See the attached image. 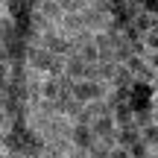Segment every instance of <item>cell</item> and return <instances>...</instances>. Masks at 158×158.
<instances>
[{"label": "cell", "mask_w": 158, "mask_h": 158, "mask_svg": "<svg viewBox=\"0 0 158 158\" xmlns=\"http://www.w3.org/2000/svg\"><path fill=\"white\" fill-rule=\"evenodd\" d=\"M82 23L85 29H91V32H100V29L108 27V18H111V3L108 0H97V3H88L82 12Z\"/></svg>", "instance_id": "obj_1"}, {"label": "cell", "mask_w": 158, "mask_h": 158, "mask_svg": "<svg viewBox=\"0 0 158 158\" xmlns=\"http://www.w3.org/2000/svg\"><path fill=\"white\" fill-rule=\"evenodd\" d=\"M108 85L100 82V79H73V85H70V97H76L79 102H91V100H100V97H106Z\"/></svg>", "instance_id": "obj_2"}, {"label": "cell", "mask_w": 158, "mask_h": 158, "mask_svg": "<svg viewBox=\"0 0 158 158\" xmlns=\"http://www.w3.org/2000/svg\"><path fill=\"white\" fill-rule=\"evenodd\" d=\"M68 141L73 143L76 152L88 155L91 143H94L97 138H94V132H91V123H70V135H68Z\"/></svg>", "instance_id": "obj_3"}, {"label": "cell", "mask_w": 158, "mask_h": 158, "mask_svg": "<svg viewBox=\"0 0 158 158\" xmlns=\"http://www.w3.org/2000/svg\"><path fill=\"white\" fill-rule=\"evenodd\" d=\"M114 117L111 114H100V117H91V132H94L97 141H106V143H114Z\"/></svg>", "instance_id": "obj_4"}, {"label": "cell", "mask_w": 158, "mask_h": 158, "mask_svg": "<svg viewBox=\"0 0 158 158\" xmlns=\"http://www.w3.org/2000/svg\"><path fill=\"white\" fill-rule=\"evenodd\" d=\"M123 64L129 68V73L135 76V79H141V82H155V68L143 62V56H135V53H132Z\"/></svg>", "instance_id": "obj_5"}, {"label": "cell", "mask_w": 158, "mask_h": 158, "mask_svg": "<svg viewBox=\"0 0 158 158\" xmlns=\"http://www.w3.org/2000/svg\"><path fill=\"white\" fill-rule=\"evenodd\" d=\"M56 29L62 35H76L79 29H85V23H82V15H79V12H62V15H59V21H56Z\"/></svg>", "instance_id": "obj_6"}, {"label": "cell", "mask_w": 158, "mask_h": 158, "mask_svg": "<svg viewBox=\"0 0 158 158\" xmlns=\"http://www.w3.org/2000/svg\"><path fill=\"white\" fill-rule=\"evenodd\" d=\"M135 82V76L129 73V68H126L123 62H117L114 64V73L111 79H108V88H123V91H129V85Z\"/></svg>", "instance_id": "obj_7"}, {"label": "cell", "mask_w": 158, "mask_h": 158, "mask_svg": "<svg viewBox=\"0 0 158 158\" xmlns=\"http://www.w3.org/2000/svg\"><path fill=\"white\" fill-rule=\"evenodd\" d=\"M132 27L138 29V32H147V29H155L158 21H155V12H147V9H138L135 15H132Z\"/></svg>", "instance_id": "obj_8"}, {"label": "cell", "mask_w": 158, "mask_h": 158, "mask_svg": "<svg viewBox=\"0 0 158 158\" xmlns=\"http://www.w3.org/2000/svg\"><path fill=\"white\" fill-rule=\"evenodd\" d=\"M85 64L88 62H82V59L76 56L73 50L64 56V76H70V79H82L85 76Z\"/></svg>", "instance_id": "obj_9"}, {"label": "cell", "mask_w": 158, "mask_h": 158, "mask_svg": "<svg viewBox=\"0 0 158 158\" xmlns=\"http://www.w3.org/2000/svg\"><path fill=\"white\" fill-rule=\"evenodd\" d=\"M32 9L38 12L41 18L53 21V23H56V21H59V15H62V6H59L56 0H35V6H32Z\"/></svg>", "instance_id": "obj_10"}, {"label": "cell", "mask_w": 158, "mask_h": 158, "mask_svg": "<svg viewBox=\"0 0 158 158\" xmlns=\"http://www.w3.org/2000/svg\"><path fill=\"white\" fill-rule=\"evenodd\" d=\"M132 123L141 129L147 123H155V108L152 106H141V108H132Z\"/></svg>", "instance_id": "obj_11"}, {"label": "cell", "mask_w": 158, "mask_h": 158, "mask_svg": "<svg viewBox=\"0 0 158 158\" xmlns=\"http://www.w3.org/2000/svg\"><path fill=\"white\" fill-rule=\"evenodd\" d=\"M126 152H129V158H147V155H152L155 149L149 147V143H143L141 138H138V141H132L129 147H126Z\"/></svg>", "instance_id": "obj_12"}, {"label": "cell", "mask_w": 158, "mask_h": 158, "mask_svg": "<svg viewBox=\"0 0 158 158\" xmlns=\"http://www.w3.org/2000/svg\"><path fill=\"white\" fill-rule=\"evenodd\" d=\"M129 56H132V44L123 38V35H120V38L114 41V53H111V59H114V62H126Z\"/></svg>", "instance_id": "obj_13"}, {"label": "cell", "mask_w": 158, "mask_h": 158, "mask_svg": "<svg viewBox=\"0 0 158 158\" xmlns=\"http://www.w3.org/2000/svg\"><path fill=\"white\" fill-rule=\"evenodd\" d=\"M138 132H141V141H143V143H149L152 149H158V126H155V123L141 126Z\"/></svg>", "instance_id": "obj_14"}, {"label": "cell", "mask_w": 158, "mask_h": 158, "mask_svg": "<svg viewBox=\"0 0 158 158\" xmlns=\"http://www.w3.org/2000/svg\"><path fill=\"white\" fill-rule=\"evenodd\" d=\"M56 3L62 6V12H82L88 6V0H56Z\"/></svg>", "instance_id": "obj_15"}, {"label": "cell", "mask_w": 158, "mask_h": 158, "mask_svg": "<svg viewBox=\"0 0 158 158\" xmlns=\"http://www.w3.org/2000/svg\"><path fill=\"white\" fill-rule=\"evenodd\" d=\"M0 155H6V129H0Z\"/></svg>", "instance_id": "obj_16"}, {"label": "cell", "mask_w": 158, "mask_h": 158, "mask_svg": "<svg viewBox=\"0 0 158 158\" xmlns=\"http://www.w3.org/2000/svg\"><path fill=\"white\" fill-rule=\"evenodd\" d=\"M108 3H111V9H117V6H123L126 0H108Z\"/></svg>", "instance_id": "obj_17"}, {"label": "cell", "mask_w": 158, "mask_h": 158, "mask_svg": "<svg viewBox=\"0 0 158 158\" xmlns=\"http://www.w3.org/2000/svg\"><path fill=\"white\" fill-rule=\"evenodd\" d=\"M3 15H6V12H3V0H0V18H3Z\"/></svg>", "instance_id": "obj_18"}, {"label": "cell", "mask_w": 158, "mask_h": 158, "mask_svg": "<svg viewBox=\"0 0 158 158\" xmlns=\"http://www.w3.org/2000/svg\"><path fill=\"white\" fill-rule=\"evenodd\" d=\"M88 3H97V0H88Z\"/></svg>", "instance_id": "obj_19"}]
</instances>
